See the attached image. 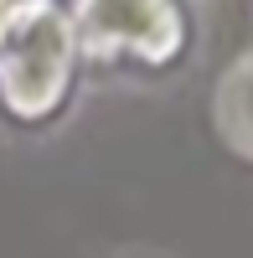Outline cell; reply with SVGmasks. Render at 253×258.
<instances>
[{
  "label": "cell",
  "instance_id": "6da1fadb",
  "mask_svg": "<svg viewBox=\"0 0 253 258\" xmlns=\"http://www.w3.org/2000/svg\"><path fill=\"white\" fill-rule=\"evenodd\" d=\"M73 36L52 6H21L0 26V93L21 119H41L68 88Z\"/></svg>",
  "mask_w": 253,
  "mask_h": 258
},
{
  "label": "cell",
  "instance_id": "7a4b0ae2",
  "mask_svg": "<svg viewBox=\"0 0 253 258\" xmlns=\"http://www.w3.org/2000/svg\"><path fill=\"white\" fill-rule=\"evenodd\" d=\"M83 41L93 52H140L165 57L181 41V16L171 0H83Z\"/></svg>",
  "mask_w": 253,
  "mask_h": 258
},
{
  "label": "cell",
  "instance_id": "3957f363",
  "mask_svg": "<svg viewBox=\"0 0 253 258\" xmlns=\"http://www.w3.org/2000/svg\"><path fill=\"white\" fill-rule=\"evenodd\" d=\"M222 119H227V135H233L243 150H253V62L227 83V93H222Z\"/></svg>",
  "mask_w": 253,
  "mask_h": 258
},
{
  "label": "cell",
  "instance_id": "277c9868",
  "mask_svg": "<svg viewBox=\"0 0 253 258\" xmlns=\"http://www.w3.org/2000/svg\"><path fill=\"white\" fill-rule=\"evenodd\" d=\"M11 16H16V0H0V26H6Z\"/></svg>",
  "mask_w": 253,
  "mask_h": 258
}]
</instances>
